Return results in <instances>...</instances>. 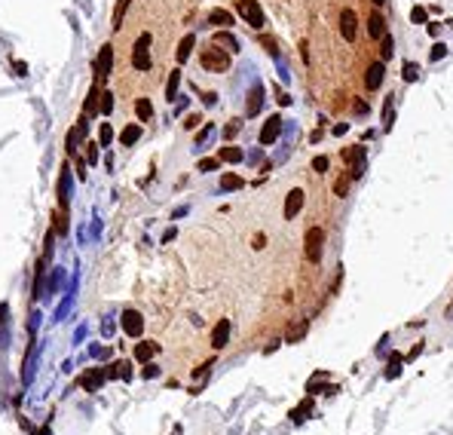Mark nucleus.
<instances>
[{
  "label": "nucleus",
  "mask_w": 453,
  "mask_h": 435,
  "mask_svg": "<svg viewBox=\"0 0 453 435\" xmlns=\"http://www.w3.org/2000/svg\"><path fill=\"white\" fill-rule=\"evenodd\" d=\"M306 334H309V322H300V325H294V331H291L285 340H288V343H300Z\"/></svg>",
  "instance_id": "32"
},
{
  "label": "nucleus",
  "mask_w": 453,
  "mask_h": 435,
  "mask_svg": "<svg viewBox=\"0 0 453 435\" xmlns=\"http://www.w3.org/2000/svg\"><path fill=\"white\" fill-rule=\"evenodd\" d=\"M156 374H159V368H156V365H144V371H141V377H144V380H153Z\"/></svg>",
  "instance_id": "49"
},
{
  "label": "nucleus",
  "mask_w": 453,
  "mask_h": 435,
  "mask_svg": "<svg viewBox=\"0 0 453 435\" xmlns=\"http://www.w3.org/2000/svg\"><path fill=\"white\" fill-rule=\"evenodd\" d=\"M349 184H352V175H349V172H346V175H340V178H337V184H334V196H349Z\"/></svg>",
  "instance_id": "29"
},
{
  "label": "nucleus",
  "mask_w": 453,
  "mask_h": 435,
  "mask_svg": "<svg viewBox=\"0 0 453 435\" xmlns=\"http://www.w3.org/2000/svg\"><path fill=\"white\" fill-rule=\"evenodd\" d=\"M279 343H282V340H273V343H270V347H266L263 352H266V356H270V352H276V349H279Z\"/></svg>",
  "instance_id": "57"
},
{
  "label": "nucleus",
  "mask_w": 453,
  "mask_h": 435,
  "mask_svg": "<svg viewBox=\"0 0 453 435\" xmlns=\"http://www.w3.org/2000/svg\"><path fill=\"white\" fill-rule=\"evenodd\" d=\"M429 34H432V37H438V34H441V25H435V22H432V25H429Z\"/></svg>",
  "instance_id": "58"
},
{
  "label": "nucleus",
  "mask_w": 453,
  "mask_h": 435,
  "mask_svg": "<svg viewBox=\"0 0 453 435\" xmlns=\"http://www.w3.org/2000/svg\"><path fill=\"white\" fill-rule=\"evenodd\" d=\"M135 113H138V120H150V117H153V105H150V98H138L135 101Z\"/></svg>",
  "instance_id": "30"
},
{
  "label": "nucleus",
  "mask_w": 453,
  "mask_h": 435,
  "mask_svg": "<svg viewBox=\"0 0 453 435\" xmlns=\"http://www.w3.org/2000/svg\"><path fill=\"white\" fill-rule=\"evenodd\" d=\"M86 159H89V166L98 163V144L95 141H86Z\"/></svg>",
  "instance_id": "43"
},
{
  "label": "nucleus",
  "mask_w": 453,
  "mask_h": 435,
  "mask_svg": "<svg viewBox=\"0 0 453 435\" xmlns=\"http://www.w3.org/2000/svg\"><path fill=\"white\" fill-rule=\"evenodd\" d=\"M215 43H217V46H224V49H239V40L233 37V34H230V31H217L215 34Z\"/></svg>",
  "instance_id": "24"
},
{
  "label": "nucleus",
  "mask_w": 453,
  "mask_h": 435,
  "mask_svg": "<svg viewBox=\"0 0 453 435\" xmlns=\"http://www.w3.org/2000/svg\"><path fill=\"white\" fill-rule=\"evenodd\" d=\"M276 101H279V105H291V95L282 92V86H279V89H276Z\"/></svg>",
  "instance_id": "51"
},
{
  "label": "nucleus",
  "mask_w": 453,
  "mask_h": 435,
  "mask_svg": "<svg viewBox=\"0 0 453 435\" xmlns=\"http://www.w3.org/2000/svg\"><path fill=\"white\" fill-rule=\"evenodd\" d=\"M404 356H401V352H392V356H389V368H386V380H395V377H398L401 374V368H404Z\"/></svg>",
  "instance_id": "23"
},
{
  "label": "nucleus",
  "mask_w": 453,
  "mask_h": 435,
  "mask_svg": "<svg viewBox=\"0 0 453 435\" xmlns=\"http://www.w3.org/2000/svg\"><path fill=\"white\" fill-rule=\"evenodd\" d=\"M429 13H426V6H413L410 9V22H413V25H429Z\"/></svg>",
  "instance_id": "36"
},
{
  "label": "nucleus",
  "mask_w": 453,
  "mask_h": 435,
  "mask_svg": "<svg viewBox=\"0 0 453 435\" xmlns=\"http://www.w3.org/2000/svg\"><path fill=\"white\" fill-rule=\"evenodd\" d=\"M67 202H71V169L62 166V175H59V205H62V212H67Z\"/></svg>",
  "instance_id": "12"
},
{
  "label": "nucleus",
  "mask_w": 453,
  "mask_h": 435,
  "mask_svg": "<svg viewBox=\"0 0 453 435\" xmlns=\"http://www.w3.org/2000/svg\"><path fill=\"white\" fill-rule=\"evenodd\" d=\"M132 0H117V9H113V31H120L123 28V16H126V9H129Z\"/></svg>",
  "instance_id": "31"
},
{
  "label": "nucleus",
  "mask_w": 453,
  "mask_h": 435,
  "mask_svg": "<svg viewBox=\"0 0 453 435\" xmlns=\"http://www.w3.org/2000/svg\"><path fill=\"white\" fill-rule=\"evenodd\" d=\"M447 316H450V319H453V304H450V306H447Z\"/></svg>",
  "instance_id": "60"
},
{
  "label": "nucleus",
  "mask_w": 453,
  "mask_h": 435,
  "mask_svg": "<svg viewBox=\"0 0 453 435\" xmlns=\"http://www.w3.org/2000/svg\"><path fill=\"white\" fill-rule=\"evenodd\" d=\"M98 110L104 113V117H108V113L113 110V92H108V89H104V92H101V101H98Z\"/></svg>",
  "instance_id": "34"
},
{
  "label": "nucleus",
  "mask_w": 453,
  "mask_h": 435,
  "mask_svg": "<svg viewBox=\"0 0 453 435\" xmlns=\"http://www.w3.org/2000/svg\"><path fill=\"white\" fill-rule=\"evenodd\" d=\"M251 248H254V251L266 248V236H263V233H254V239H251Z\"/></svg>",
  "instance_id": "48"
},
{
  "label": "nucleus",
  "mask_w": 453,
  "mask_h": 435,
  "mask_svg": "<svg viewBox=\"0 0 453 435\" xmlns=\"http://www.w3.org/2000/svg\"><path fill=\"white\" fill-rule=\"evenodd\" d=\"M104 371H108V377H110V380H117V377H123V380H129V377H132V365L123 359V362H113L110 368H104Z\"/></svg>",
  "instance_id": "20"
},
{
  "label": "nucleus",
  "mask_w": 453,
  "mask_h": 435,
  "mask_svg": "<svg viewBox=\"0 0 453 435\" xmlns=\"http://www.w3.org/2000/svg\"><path fill=\"white\" fill-rule=\"evenodd\" d=\"M322 251H324V230H322V227H309L306 236H303V255H306V261H309V264H319Z\"/></svg>",
  "instance_id": "2"
},
{
  "label": "nucleus",
  "mask_w": 453,
  "mask_h": 435,
  "mask_svg": "<svg viewBox=\"0 0 453 435\" xmlns=\"http://www.w3.org/2000/svg\"><path fill=\"white\" fill-rule=\"evenodd\" d=\"M212 132H215V123H205L199 132H196V147H202L208 138H212Z\"/></svg>",
  "instance_id": "35"
},
{
  "label": "nucleus",
  "mask_w": 453,
  "mask_h": 435,
  "mask_svg": "<svg viewBox=\"0 0 453 435\" xmlns=\"http://www.w3.org/2000/svg\"><path fill=\"white\" fill-rule=\"evenodd\" d=\"M401 80H408V83H416V80H420V65L408 62V65L401 67Z\"/></svg>",
  "instance_id": "33"
},
{
  "label": "nucleus",
  "mask_w": 453,
  "mask_h": 435,
  "mask_svg": "<svg viewBox=\"0 0 453 435\" xmlns=\"http://www.w3.org/2000/svg\"><path fill=\"white\" fill-rule=\"evenodd\" d=\"M220 166V159L217 156H208V159H199V166H196V169H199V172H215Z\"/></svg>",
  "instance_id": "41"
},
{
  "label": "nucleus",
  "mask_w": 453,
  "mask_h": 435,
  "mask_svg": "<svg viewBox=\"0 0 453 435\" xmlns=\"http://www.w3.org/2000/svg\"><path fill=\"white\" fill-rule=\"evenodd\" d=\"M156 352H159V347H156L153 340H141V343H135V359H138V362H144V365L153 359Z\"/></svg>",
  "instance_id": "16"
},
{
  "label": "nucleus",
  "mask_w": 453,
  "mask_h": 435,
  "mask_svg": "<svg viewBox=\"0 0 453 435\" xmlns=\"http://www.w3.org/2000/svg\"><path fill=\"white\" fill-rule=\"evenodd\" d=\"M395 120V95H386V105H383V129H392Z\"/></svg>",
  "instance_id": "28"
},
{
  "label": "nucleus",
  "mask_w": 453,
  "mask_h": 435,
  "mask_svg": "<svg viewBox=\"0 0 453 435\" xmlns=\"http://www.w3.org/2000/svg\"><path fill=\"white\" fill-rule=\"evenodd\" d=\"M212 365H215V362H205V365H199V368L193 371V380H205V374L212 371Z\"/></svg>",
  "instance_id": "46"
},
{
  "label": "nucleus",
  "mask_w": 453,
  "mask_h": 435,
  "mask_svg": "<svg viewBox=\"0 0 453 435\" xmlns=\"http://www.w3.org/2000/svg\"><path fill=\"white\" fill-rule=\"evenodd\" d=\"M300 55H303V62H309V43H306V40L300 43Z\"/></svg>",
  "instance_id": "55"
},
{
  "label": "nucleus",
  "mask_w": 453,
  "mask_h": 435,
  "mask_svg": "<svg viewBox=\"0 0 453 435\" xmlns=\"http://www.w3.org/2000/svg\"><path fill=\"white\" fill-rule=\"evenodd\" d=\"M34 356H37V343L31 340V347H28V359H25V368H22V383H31V377H34Z\"/></svg>",
  "instance_id": "21"
},
{
  "label": "nucleus",
  "mask_w": 453,
  "mask_h": 435,
  "mask_svg": "<svg viewBox=\"0 0 453 435\" xmlns=\"http://www.w3.org/2000/svg\"><path fill=\"white\" fill-rule=\"evenodd\" d=\"M202 105H205V108L217 105V92H202Z\"/></svg>",
  "instance_id": "50"
},
{
  "label": "nucleus",
  "mask_w": 453,
  "mask_h": 435,
  "mask_svg": "<svg viewBox=\"0 0 453 435\" xmlns=\"http://www.w3.org/2000/svg\"><path fill=\"white\" fill-rule=\"evenodd\" d=\"M380 46H383V49H380V55H383L380 62H386L389 55H392V49H395V43H392V37H389V34H386V37H383V43H380Z\"/></svg>",
  "instance_id": "42"
},
{
  "label": "nucleus",
  "mask_w": 453,
  "mask_h": 435,
  "mask_svg": "<svg viewBox=\"0 0 453 435\" xmlns=\"http://www.w3.org/2000/svg\"><path fill=\"white\" fill-rule=\"evenodd\" d=\"M233 3L239 9L242 22H248L251 28H263V9H260L258 0H233Z\"/></svg>",
  "instance_id": "3"
},
{
  "label": "nucleus",
  "mask_w": 453,
  "mask_h": 435,
  "mask_svg": "<svg viewBox=\"0 0 453 435\" xmlns=\"http://www.w3.org/2000/svg\"><path fill=\"white\" fill-rule=\"evenodd\" d=\"M309 411H312V402L306 398V402H300V405L291 411V423H294V426H300V423H303V420L309 417Z\"/></svg>",
  "instance_id": "26"
},
{
  "label": "nucleus",
  "mask_w": 453,
  "mask_h": 435,
  "mask_svg": "<svg viewBox=\"0 0 453 435\" xmlns=\"http://www.w3.org/2000/svg\"><path fill=\"white\" fill-rule=\"evenodd\" d=\"M260 108H263V86L258 83V86H251V92H248V105H245V113H248V117H258V113H260Z\"/></svg>",
  "instance_id": "15"
},
{
  "label": "nucleus",
  "mask_w": 453,
  "mask_h": 435,
  "mask_svg": "<svg viewBox=\"0 0 453 435\" xmlns=\"http://www.w3.org/2000/svg\"><path fill=\"white\" fill-rule=\"evenodd\" d=\"M383 80H386V65L374 62V65L367 67V74H365V86L370 89V92H377V89L383 86Z\"/></svg>",
  "instance_id": "11"
},
{
  "label": "nucleus",
  "mask_w": 453,
  "mask_h": 435,
  "mask_svg": "<svg viewBox=\"0 0 453 435\" xmlns=\"http://www.w3.org/2000/svg\"><path fill=\"white\" fill-rule=\"evenodd\" d=\"M132 65L135 71H150V34H141L132 46Z\"/></svg>",
  "instance_id": "4"
},
{
  "label": "nucleus",
  "mask_w": 453,
  "mask_h": 435,
  "mask_svg": "<svg viewBox=\"0 0 453 435\" xmlns=\"http://www.w3.org/2000/svg\"><path fill=\"white\" fill-rule=\"evenodd\" d=\"M120 322H123V331L129 337H141L144 334V316L138 313V310H126L123 316H120Z\"/></svg>",
  "instance_id": "6"
},
{
  "label": "nucleus",
  "mask_w": 453,
  "mask_h": 435,
  "mask_svg": "<svg viewBox=\"0 0 453 435\" xmlns=\"http://www.w3.org/2000/svg\"><path fill=\"white\" fill-rule=\"evenodd\" d=\"M6 319V304H0V322Z\"/></svg>",
  "instance_id": "59"
},
{
  "label": "nucleus",
  "mask_w": 453,
  "mask_h": 435,
  "mask_svg": "<svg viewBox=\"0 0 453 435\" xmlns=\"http://www.w3.org/2000/svg\"><path fill=\"white\" fill-rule=\"evenodd\" d=\"M193 46H196V37H193V34H187V37H184V40L178 43V49H175V59H178V65H184V62L190 59Z\"/></svg>",
  "instance_id": "18"
},
{
  "label": "nucleus",
  "mask_w": 453,
  "mask_h": 435,
  "mask_svg": "<svg viewBox=\"0 0 453 435\" xmlns=\"http://www.w3.org/2000/svg\"><path fill=\"white\" fill-rule=\"evenodd\" d=\"M101 331H104V334H108V337L113 334V322H110V319H104V325H101Z\"/></svg>",
  "instance_id": "54"
},
{
  "label": "nucleus",
  "mask_w": 453,
  "mask_h": 435,
  "mask_svg": "<svg viewBox=\"0 0 453 435\" xmlns=\"http://www.w3.org/2000/svg\"><path fill=\"white\" fill-rule=\"evenodd\" d=\"M367 34H370L374 40H383V37H386V19H383L380 9H374V13H370V19H367Z\"/></svg>",
  "instance_id": "14"
},
{
  "label": "nucleus",
  "mask_w": 453,
  "mask_h": 435,
  "mask_svg": "<svg viewBox=\"0 0 453 435\" xmlns=\"http://www.w3.org/2000/svg\"><path fill=\"white\" fill-rule=\"evenodd\" d=\"M242 156H245V153H242V147H236V144H224V147L217 151V159H220V163H239Z\"/></svg>",
  "instance_id": "19"
},
{
  "label": "nucleus",
  "mask_w": 453,
  "mask_h": 435,
  "mask_svg": "<svg viewBox=\"0 0 453 435\" xmlns=\"http://www.w3.org/2000/svg\"><path fill=\"white\" fill-rule=\"evenodd\" d=\"M108 380V371L104 368H89L80 374V386L86 389V392H95V389H101V383Z\"/></svg>",
  "instance_id": "9"
},
{
  "label": "nucleus",
  "mask_w": 453,
  "mask_h": 435,
  "mask_svg": "<svg viewBox=\"0 0 453 435\" xmlns=\"http://www.w3.org/2000/svg\"><path fill=\"white\" fill-rule=\"evenodd\" d=\"M340 34H343L346 43H355V37H358V16H355L352 6L340 9Z\"/></svg>",
  "instance_id": "5"
},
{
  "label": "nucleus",
  "mask_w": 453,
  "mask_h": 435,
  "mask_svg": "<svg viewBox=\"0 0 453 435\" xmlns=\"http://www.w3.org/2000/svg\"><path fill=\"white\" fill-rule=\"evenodd\" d=\"M239 187H245V181H242L236 172H227V175H220V190H239Z\"/></svg>",
  "instance_id": "22"
},
{
  "label": "nucleus",
  "mask_w": 453,
  "mask_h": 435,
  "mask_svg": "<svg viewBox=\"0 0 453 435\" xmlns=\"http://www.w3.org/2000/svg\"><path fill=\"white\" fill-rule=\"evenodd\" d=\"M37 325H40V313H31V325H28V328H31V334L37 331Z\"/></svg>",
  "instance_id": "53"
},
{
  "label": "nucleus",
  "mask_w": 453,
  "mask_h": 435,
  "mask_svg": "<svg viewBox=\"0 0 453 435\" xmlns=\"http://www.w3.org/2000/svg\"><path fill=\"white\" fill-rule=\"evenodd\" d=\"M420 352H423V343H413V349L408 352V356H404V365H410V362H416V359H420Z\"/></svg>",
  "instance_id": "45"
},
{
  "label": "nucleus",
  "mask_w": 453,
  "mask_h": 435,
  "mask_svg": "<svg viewBox=\"0 0 453 435\" xmlns=\"http://www.w3.org/2000/svg\"><path fill=\"white\" fill-rule=\"evenodd\" d=\"M279 132H282V113H273V117H266L263 129H260V144L270 147V144L279 138Z\"/></svg>",
  "instance_id": "8"
},
{
  "label": "nucleus",
  "mask_w": 453,
  "mask_h": 435,
  "mask_svg": "<svg viewBox=\"0 0 453 435\" xmlns=\"http://www.w3.org/2000/svg\"><path fill=\"white\" fill-rule=\"evenodd\" d=\"M230 328H233V325H230V319H220V322L215 325V331H212V347L215 349H224L227 343H230Z\"/></svg>",
  "instance_id": "13"
},
{
  "label": "nucleus",
  "mask_w": 453,
  "mask_h": 435,
  "mask_svg": "<svg viewBox=\"0 0 453 435\" xmlns=\"http://www.w3.org/2000/svg\"><path fill=\"white\" fill-rule=\"evenodd\" d=\"M16 74L25 77V74H28V65H25V62H16Z\"/></svg>",
  "instance_id": "56"
},
{
  "label": "nucleus",
  "mask_w": 453,
  "mask_h": 435,
  "mask_svg": "<svg viewBox=\"0 0 453 435\" xmlns=\"http://www.w3.org/2000/svg\"><path fill=\"white\" fill-rule=\"evenodd\" d=\"M239 129H242V123H239V120L227 123V126H224V138H236V135H239Z\"/></svg>",
  "instance_id": "44"
},
{
  "label": "nucleus",
  "mask_w": 453,
  "mask_h": 435,
  "mask_svg": "<svg viewBox=\"0 0 453 435\" xmlns=\"http://www.w3.org/2000/svg\"><path fill=\"white\" fill-rule=\"evenodd\" d=\"M199 123H202V117H199V113H190V117H184V129H196Z\"/></svg>",
  "instance_id": "47"
},
{
  "label": "nucleus",
  "mask_w": 453,
  "mask_h": 435,
  "mask_svg": "<svg viewBox=\"0 0 453 435\" xmlns=\"http://www.w3.org/2000/svg\"><path fill=\"white\" fill-rule=\"evenodd\" d=\"M374 3H383V0H374Z\"/></svg>",
  "instance_id": "61"
},
{
  "label": "nucleus",
  "mask_w": 453,
  "mask_h": 435,
  "mask_svg": "<svg viewBox=\"0 0 453 435\" xmlns=\"http://www.w3.org/2000/svg\"><path fill=\"white\" fill-rule=\"evenodd\" d=\"M138 138H141V126H135V123H129V126L123 129V135H120V141H123L126 147H132Z\"/></svg>",
  "instance_id": "25"
},
{
  "label": "nucleus",
  "mask_w": 453,
  "mask_h": 435,
  "mask_svg": "<svg viewBox=\"0 0 453 435\" xmlns=\"http://www.w3.org/2000/svg\"><path fill=\"white\" fill-rule=\"evenodd\" d=\"M178 86H181V71H172L169 74V83H166V98L169 101L178 98Z\"/></svg>",
  "instance_id": "27"
},
{
  "label": "nucleus",
  "mask_w": 453,
  "mask_h": 435,
  "mask_svg": "<svg viewBox=\"0 0 453 435\" xmlns=\"http://www.w3.org/2000/svg\"><path fill=\"white\" fill-rule=\"evenodd\" d=\"M199 65H202V71H208V74H227V71H230V52H227L224 46H217V43H212V46H202Z\"/></svg>",
  "instance_id": "1"
},
{
  "label": "nucleus",
  "mask_w": 453,
  "mask_h": 435,
  "mask_svg": "<svg viewBox=\"0 0 453 435\" xmlns=\"http://www.w3.org/2000/svg\"><path fill=\"white\" fill-rule=\"evenodd\" d=\"M328 166H331V159H328V156H324V153H319L316 159H312V169H316V172H319V175H324V172H328Z\"/></svg>",
  "instance_id": "39"
},
{
  "label": "nucleus",
  "mask_w": 453,
  "mask_h": 435,
  "mask_svg": "<svg viewBox=\"0 0 453 435\" xmlns=\"http://www.w3.org/2000/svg\"><path fill=\"white\" fill-rule=\"evenodd\" d=\"M55 233H67V212H55Z\"/></svg>",
  "instance_id": "40"
},
{
  "label": "nucleus",
  "mask_w": 453,
  "mask_h": 435,
  "mask_svg": "<svg viewBox=\"0 0 453 435\" xmlns=\"http://www.w3.org/2000/svg\"><path fill=\"white\" fill-rule=\"evenodd\" d=\"M110 67H113V46L104 43L101 52H98V59H95V83H101V80L110 74Z\"/></svg>",
  "instance_id": "7"
},
{
  "label": "nucleus",
  "mask_w": 453,
  "mask_h": 435,
  "mask_svg": "<svg viewBox=\"0 0 453 435\" xmlns=\"http://www.w3.org/2000/svg\"><path fill=\"white\" fill-rule=\"evenodd\" d=\"M444 55H447V46H444V43H435V46L429 49V62H441Z\"/></svg>",
  "instance_id": "37"
},
{
  "label": "nucleus",
  "mask_w": 453,
  "mask_h": 435,
  "mask_svg": "<svg viewBox=\"0 0 453 435\" xmlns=\"http://www.w3.org/2000/svg\"><path fill=\"white\" fill-rule=\"evenodd\" d=\"M98 138H101V144L108 147L110 141H113V129H110V123H101V129H98Z\"/></svg>",
  "instance_id": "38"
},
{
  "label": "nucleus",
  "mask_w": 453,
  "mask_h": 435,
  "mask_svg": "<svg viewBox=\"0 0 453 435\" xmlns=\"http://www.w3.org/2000/svg\"><path fill=\"white\" fill-rule=\"evenodd\" d=\"M263 46H266V52H270V55H276V40L273 37H263Z\"/></svg>",
  "instance_id": "52"
},
{
  "label": "nucleus",
  "mask_w": 453,
  "mask_h": 435,
  "mask_svg": "<svg viewBox=\"0 0 453 435\" xmlns=\"http://www.w3.org/2000/svg\"><path fill=\"white\" fill-rule=\"evenodd\" d=\"M208 25L230 28V25H233V13H227V9H212V13H208Z\"/></svg>",
  "instance_id": "17"
},
{
  "label": "nucleus",
  "mask_w": 453,
  "mask_h": 435,
  "mask_svg": "<svg viewBox=\"0 0 453 435\" xmlns=\"http://www.w3.org/2000/svg\"><path fill=\"white\" fill-rule=\"evenodd\" d=\"M303 202H306V193L300 190V187L288 190V196H285V218H288V221L300 215V209H303Z\"/></svg>",
  "instance_id": "10"
}]
</instances>
